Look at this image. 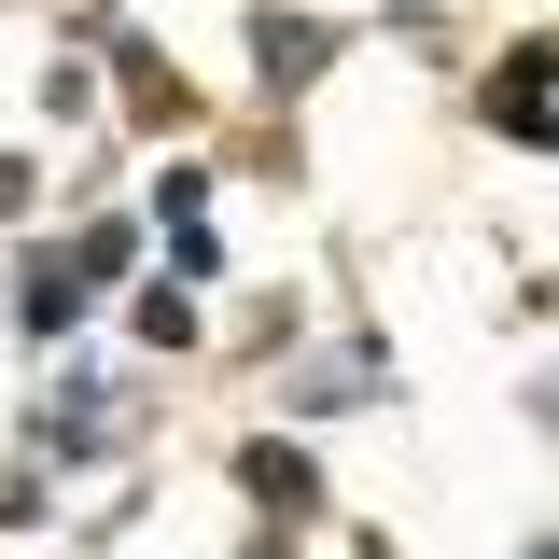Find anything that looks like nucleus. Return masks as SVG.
<instances>
[{"mask_svg":"<svg viewBox=\"0 0 559 559\" xmlns=\"http://www.w3.org/2000/svg\"><path fill=\"white\" fill-rule=\"evenodd\" d=\"M532 559H559V546H532Z\"/></svg>","mask_w":559,"mask_h":559,"instance_id":"1","label":"nucleus"}]
</instances>
